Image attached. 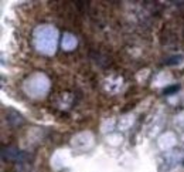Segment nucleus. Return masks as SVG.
<instances>
[{
  "instance_id": "obj_1",
  "label": "nucleus",
  "mask_w": 184,
  "mask_h": 172,
  "mask_svg": "<svg viewBox=\"0 0 184 172\" xmlns=\"http://www.w3.org/2000/svg\"><path fill=\"white\" fill-rule=\"evenodd\" d=\"M177 90H179V86H174V87H171V88H169V90H166V91H164V94H170V92L177 91Z\"/></svg>"
}]
</instances>
